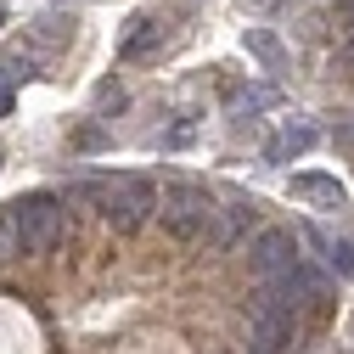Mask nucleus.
<instances>
[{"label": "nucleus", "mask_w": 354, "mask_h": 354, "mask_svg": "<svg viewBox=\"0 0 354 354\" xmlns=\"http://www.w3.org/2000/svg\"><path fill=\"white\" fill-rule=\"evenodd\" d=\"M326 304H332L326 276H321V270H309V264H298V270H287V276L259 281V292H253V304H248V309H276V315L304 321V315H321Z\"/></svg>", "instance_id": "f257e3e1"}, {"label": "nucleus", "mask_w": 354, "mask_h": 354, "mask_svg": "<svg viewBox=\"0 0 354 354\" xmlns=\"http://www.w3.org/2000/svg\"><path fill=\"white\" fill-rule=\"evenodd\" d=\"M158 203H163V192L147 180V174H102V203H96V214L107 219L113 231H141L147 219L158 214Z\"/></svg>", "instance_id": "f03ea898"}, {"label": "nucleus", "mask_w": 354, "mask_h": 354, "mask_svg": "<svg viewBox=\"0 0 354 354\" xmlns=\"http://www.w3.org/2000/svg\"><path fill=\"white\" fill-rule=\"evenodd\" d=\"M6 214H12V231H17V253H51L68 231V208H62L57 192H28Z\"/></svg>", "instance_id": "7ed1b4c3"}, {"label": "nucleus", "mask_w": 354, "mask_h": 354, "mask_svg": "<svg viewBox=\"0 0 354 354\" xmlns=\"http://www.w3.org/2000/svg\"><path fill=\"white\" fill-rule=\"evenodd\" d=\"M214 197L192 180H169L163 186V203H158V225L174 236V242H203L208 225H214Z\"/></svg>", "instance_id": "20e7f679"}, {"label": "nucleus", "mask_w": 354, "mask_h": 354, "mask_svg": "<svg viewBox=\"0 0 354 354\" xmlns=\"http://www.w3.org/2000/svg\"><path fill=\"white\" fill-rule=\"evenodd\" d=\"M248 264H253V276L259 281H270V276H287V270H298V236L287 231V225H264L253 242H248Z\"/></svg>", "instance_id": "39448f33"}, {"label": "nucleus", "mask_w": 354, "mask_h": 354, "mask_svg": "<svg viewBox=\"0 0 354 354\" xmlns=\"http://www.w3.org/2000/svg\"><path fill=\"white\" fill-rule=\"evenodd\" d=\"M298 343V321L276 309H248V354H287Z\"/></svg>", "instance_id": "423d86ee"}, {"label": "nucleus", "mask_w": 354, "mask_h": 354, "mask_svg": "<svg viewBox=\"0 0 354 354\" xmlns=\"http://www.w3.org/2000/svg\"><path fill=\"white\" fill-rule=\"evenodd\" d=\"M315 141H321L315 124H287L276 141H264V163H292V158H304Z\"/></svg>", "instance_id": "0eeeda50"}, {"label": "nucleus", "mask_w": 354, "mask_h": 354, "mask_svg": "<svg viewBox=\"0 0 354 354\" xmlns=\"http://www.w3.org/2000/svg\"><path fill=\"white\" fill-rule=\"evenodd\" d=\"M292 197L304 203H326V208H343V186H337V174H292Z\"/></svg>", "instance_id": "6e6552de"}, {"label": "nucleus", "mask_w": 354, "mask_h": 354, "mask_svg": "<svg viewBox=\"0 0 354 354\" xmlns=\"http://www.w3.org/2000/svg\"><path fill=\"white\" fill-rule=\"evenodd\" d=\"M129 28H136V34L124 39V62H136V57H147V51L158 46V23H147V17H136V23H129Z\"/></svg>", "instance_id": "1a4fd4ad"}, {"label": "nucleus", "mask_w": 354, "mask_h": 354, "mask_svg": "<svg viewBox=\"0 0 354 354\" xmlns=\"http://www.w3.org/2000/svg\"><path fill=\"white\" fill-rule=\"evenodd\" d=\"M248 51H253L259 62L281 68V46H276V34H264V28H248Z\"/></svg>", "instance_id": "9d476101"}, {"label": "nucleus", "mask_w": 354, "mask_h": 354, "mask_svg": "<svg viewBox=\"0 0 354 354\" xmlns=\"http://www.w3.org/2000/svg\"><path fill=\"white\" fill-rule=\"evenodd\" d=\"M276 91H231V107L236 113H259V107H270Z\"/></svg>", "instance_id": "9b49d317"}, {"label": "nucleus", "mask_w": 354, "mask_h": 354, "mask_svg": "<svg viewBox=\"0 0 354 354\" xmlns=\"http://www.w3.org/2000/svg\"><path fill=\"white\" fill-rule=\"evenodd\" d=\"M0 259H17V231H12V214H0Z\"/></svg>", "instance_id": "f8f14e48"}, {"label": "nucleus", "mask_w": 354, "mask_h": 354, "mask_svg": "<svg viewBox=\"0 0 354 354\" xmlns=\"http://www.w3.org/2000/svg\"><path fill=\"white\" fill-rule=\"evenodd\" d=\"M12 107V91H6V84H0V113H6Z\"/></svg>", "instance_id": "ddd939ff"}, {"label": "nucleus", "mask_w": 354, "mask_h": 354, "mask_svg": "<svg viewBox=\"0 0 354 354\" xmlns=\"http://www.w3.org/2000/svg\"><path fill=\"white\" fill-rule=\"evenodd\" d=\"M0 23H6V6H0Z\"/></svg>", "instance_id": "4468645a"}]
</instances>
